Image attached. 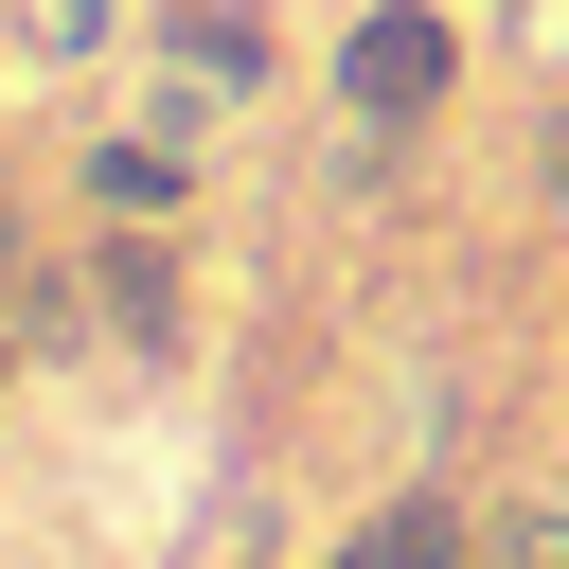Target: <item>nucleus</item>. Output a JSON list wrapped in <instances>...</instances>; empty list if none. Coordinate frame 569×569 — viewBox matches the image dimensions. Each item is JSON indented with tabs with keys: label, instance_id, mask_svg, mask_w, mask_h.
<instances>
[{
	"label": "nucleus",
	"instance_id": "f257e3e1",
	"mask_svg": "<svg viewBox=\"0 0 569 569\" xmlns=\"http://www.w3.org/2000/svg\"><path fill=\"white\" fill-rule=\"evenodd\" d=\"M462 89H480L462 0H338V36H320V107H338V142H445Z\"/></svg>",
	"mask_w": 569,
	"mask_h": 569
},
{
	"label": "nucleus",
	"instance_id": "f03ea898",
	"mask_svg": "<svg viewBox=\"0 0 569 569\" xmlns=\"http://www.w3.org/2000/svg\"><path fill=\"white\" fill-rule=\"evenodd\" d=\"M142 107L231 142L249 107H284V18L267 0H142Z\"/></svg>",
	"mask_w": 569,
	"mask_h": 569
},
{
	"label": "nucleus",
	"instance_id": "7ed1b4c3",
	"mask_svg": "<svg viewBox=\"0 0 569 569\" xmlns=\"http://www.w3.org/2000/svg\"><path fill=\"white\" fill-rule=\"evenodd\" d=\"M196 196H213V142L160 107H107L71 142V213H107V231H196Z\"/></svg>",
	"mask_w": 569,
	"mask_h": 569
},
{
	"label": "nucleus",
	"instance_id": "20e7f679",
	"mask_svg": "<svg viewBox=\"0 0 569 569\" xmlns=\"http://www.w3.org/2000/svg\"><path fill=\"white\" fill-rule=\"evenodd\" d=\"M71 267H89V320H107V356H142V373H178L196 356V249L178 231H71Z\"/></svg>",
	"mask_w": 569,
	"mask_h": 569
},
{
	"label": "nucleus",
	"instance_id": "39448f33",
	"mask_svg": "<svg viewBox=\"0 0 569 569\" xmlns=\"http://www.w3.org/2000/svg\"><path fill=\"white\" fill-rule=\"evenodd\" d=\"M320 569H480V498L462 480H391L373 516L320 533Z\"/></svg>",
	"mask_w": 569,
	"mask_h": 569
},
{
	"label": "nucleus",
	"instance_id": "423d86ee",
	"mask_svg": "<svg viewBox=\"0 0 569 569\" xmlns=\"http://www.w3.org/2000/svg\"><path fill=\"white\" fill-rule=\"evenodd\" d=\"M18 53L36 71H107V53H142V0H18Z\"/></svg>",
	"mask_w": 569,
	"mask_h": 569
},
{
	"label": "nucleus",
	"instance_id": "0eeeda50",
	"mask_svg": "<svg viewBox=\"0 0 569 569\" xmlns=\"http://www.w3.org/2000/svg\"><path fill=\"white\" fill-rule=\"evenodd\" d=\"M480 569H569V498H480Z\"/></svg>",
	"mask_w": 569,
	"mask_h": 569
},
{
	"label": "nucleus",
	"instance_id": "6e6552de",
	"mask_svg": "<svg viewBox=\"0 0 569 569\" xmlns=\"http://www.w3.org/2000/svg\"><path fill=\"white\" fill-rule=\"evenodd\" d=\"M533 231H551V249H569V107H551V124H533Z\"/></svg>",
	"mask_w": 569,
	"mask_h": 569
},
{
	"label": "nucleus",
	"instance_id": "1a4fd4ad",
	"mask_svg": "<svg viewBox=\"0 0 569 569\" xmlns=\"http://www.w3.org/2000/svg\"><path fill=\"white\" fill-rule=\"evenodd\" d=\"M36 267H53V249H36V213H18V178H0V320L36 302Z\"/></svg>",
	"mask_w": 569,
	"mask_h": 569
},
{
	"label": "nucleus",
	"instance_id": "9d476101",
	"mask_svg": "<svg viewBox=\"0 0 569 569\" xmlns=\"http://www.w3.org/2000/svg\"><path fill=\"white\" fill-rule=\"evenodd\" d=\"M18 373H36V338H18V320H0V409H18Z\"/></svg>",
	"mask_w": 569,
	"mask_h": 569
},
{
	"label": "nucleus",
	"instance_id": "9b49d317",
	"mask_svg": "<svg viewBox=\"0 0 569 569\" xmlns=\"http://www.w3.org/2000/svg\"><path fill=\"white\" fill-rule=\"evenodd\" d=\"M0 178H18V124H0Z\"/></svg>",
	"mask_w": 569,
	"mask_h": 569
}]
</instances>
